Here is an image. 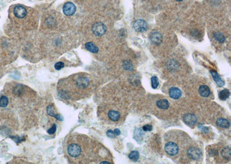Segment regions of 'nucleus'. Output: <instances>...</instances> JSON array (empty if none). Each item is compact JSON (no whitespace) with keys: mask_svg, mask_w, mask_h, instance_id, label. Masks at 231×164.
<instances>
[{"mask_svg":"<svg viewBox=\"0 0 231 164\" xmlns=\"http://www.w3.org/2000/svg\"><path fill=\"white\" fill-rule=\"evenodd\" d=\"M67 152L70 157L72 158H77L82 154V147L77 143H72L68 146Z\"/></svg>","mask_w":231,"mask_h":164,"instance_id":"obj_1","label":"nucleus"},{"mask_svg":"<svg viewBox=\"0 0 231 164\" xmlns=\"http://www.w3.org/2000/svg\"><path fill=\"white\" fill-rule=\"evenodd\" d=\"M92 31L95 35L97 36H101L106 33V27L102 22H98L93 25Z\"/></svg>","mask_w":231,"mask_h":164,"instance_id":"obj_2","label":"nucleus"},{"mask_svg":"<svg viewBox=\"0 0 231 164\" xmlns=\"http://www.w3.org/2000/svg\"><path fill=\"white\" fill-rule=\"evenodd\" d=\"M179 146L174 142H168L165 146V150L170 155H175L179 152Z\"/></svg>","mask_w":231,"mask_h":164,"instance_id":"obj_3","label":"nucleus"},{"mask_svg":"<svg viewBox=\"0 0 231 164\" xmlns=\"http://www.w3.org/2000/svg\"><path fill=\"white\" fill-rule=\"evenodd\" d=\"M133 27L137 32L143 33L147 30L148 26L146 22L144 20L139 19L136 20L133 22Z\"/></svg>","mask_w":231,"mask_h":164,"instance_id":"obj_4","label":"nucleus"},{"mask_svg":"<svg viewBox=\"0 0 231 164\" xmlns=\"http://www.w3.org/2000/svg\"><path fill=\"white\" fill-rule=\"evenodd\" d=\"M63 13L66 16H70L73 15L75 13V12L77 11V8L76 6L73 3L68 2L64 4L63 8Z\"/></svg>","mask_w":231,"mask_h":164,"instance_id":"obj_5","label":"nucleus"},{"mask_svg":"<svg viewBox=\"0 0 231 164\" xmlns=\"http://www.w3.org/2000/svg\"><path fill=\"white\" fill-rule=\"evenodd\" d=\"M13 13L17 18L23 19L26 16L27 11L26 8L22 5H17L13 9Z\"/></svg>","mask_w":231,"mask_h":164,"instance_id":"obj_6","label":"nucleus"},{"mask_svg":"<svg viewBox=\"0 0 231 164\" xmlns=\"http://www.w3.org/2000/svg\"><path fill=\"white\" fill-rule=\"evenodd\" d=\"M188 156L193 160H198L202 155L201 151L197 147H191L188 150Z\"/></svg>","mask_w":231,"mask_h":164,"instance_id":"obj_7","label":"nucleus"},{"mask_svg":"<svg viewBox=\"0 0 231 164\" xmlns=\"http://www.w3.org/2000/svg\"><path fill=\"white\" fill-rule=\"evenodd\" d=\"M150 40L152 43L158 45L161 43L163 37L160 33L157 31H153L150 35Z\"/></svg>","mask_w":231,"mask_h":164,"instance_id":"obj_8","label":"nucleus"},{"mask_svg":"<svg viewBox=\"0 0 231 164\" xmlns=\"http://www.w3.org/2000/svg\"><path fill=\"white\" fill-rule=\"evenodd\" d=\"M183 121L187 125L191 126L194 125L196 123L197 121V118L194 115L188 113L184 116Z\"/></svg>","mask_w":231,"mask_h":164,"instance_id":"obj_9","label":"nucleus"},{"mask_svg":"<svg viewBox=\"0 0 231 164\" xmlns=\"http://www.w3.org/2000/svg\"><path fill=\"white\" fill-rule=\"evenodd\" d=\"M169 95L174 99H179L181 96V92L178 87H171L169 90Z\"/></svg>","mask_w":231,"mask_h":164,"instance_id":"obj_10","label":"nucleus"},{"mask_svg":"<svg viewBox=\"0 0 231 164\" xmlns=\"http://www.w3.org/2000/svg\"><path fill=\"white\" fill-rule=\"evenodd\" d=\"M199 93L201 96L207 98L210 95V90L208 86L201 85L199 88Z\"/></svg>","mask_w":231,"mask_h":164,"instance_id":"obj_11","label":"nucleus"},{"mask_svg":"<svg viewBox=\"0 0 231 164\" xmlns=\"http://www.w3.org/2000/svg\"><path fill=\"white\" fill-rule=\"evenodd\" d=\"M211 76L213 77L214 81L216 82V83L217 84V85L221 87H223L224 85V82L222 81V80L221 79L220 77L219 76V75L218 74V73L216 72H214V71H211Z\"/></svg>","mask_w":231,"mask_h":164,"instance_id":"obj_12","label":"nucleus"},{"mask_svg":"<svg viewBox=\"0 0 231 164\" xmlns=\"http://www.w3.org/2000/svg\"><path fill=\"white\" fill-rule=\"evenodd\" d=\"M86 48L92 53H97L99 51L98 47L93 42H87L85 44Z\"/></svg>","mask_w":231,"mask_h":164,"instance_id":"obj_13","label":"nucleus"},{"mask_svg":"<svg viewBox=\"0 0 231 164\" xmlns=\"http://www.w3.org/2000/svg\"><path fill=\"white\" fill-rule=\"evenodd\" d=\"M108 117L110 120L112 121H117L120 119V113L114 110H111L108 112Z\"/></svg>","mask_w":231,"mask_h":164,"instance_id":"obj_14","label":"nucleus"},{"mask_svg":"<svg viewBox=\"0 0 231 164\" xmlns=\"http://www.w3.org/2000/svg\"><path fill=\"white\" fill-rule=\"evenodd\" d=\"M216 123L218 126H219L221 128H224V129H228L230 126V121L227 119H222V118H220L218 119Z\"/></svg>","mask_w":231,"mask_h":164,"instance_id":"obj_15","label":"nucleus"},{"mask_svg":"<svg viewBox=\"0 0 231 164\" xmlns=\"http://www.w3.org/2000/svg\"><path fill=\"white\" fill-rule=\"evenodd\" d=\"M157 106L161 109H168L169 107V103L168 101L166 99H162L160 100H158L157 103Z\"/></svg>","mask_w":231,"mask_h":164,"instance_id":"obj_16","label":"nucleus"},{"mask_svg":"<svg viewBox=\"0 0 231 164\" xmlns=\"http://www.w3.org/2000/svg\"><path fill=\"white\" fill-rule=\"evenodd\" d=\"M47 113L49 115L52 116V117H54L55 118V119H57V120H60V121H62L63 120V118L60 115H58V114H55V113L54 112V111L53 108L50 106V105H49L47 107Z\"/></svg>","mask_w":231,"mask_h":164,"instance_id":"obj_17","label":"nucleus"},{"mask_svg":"<svg viewBox=\"0 0 231 164\" xmlns=\"http://www.w3.org/2000/svg\"><path fill=\"white\" fill-rule=\"evenodd\" d=\"M221 155L224 158L230 161L231 160V150L230 147H224L221 150Z\"/></svg>","mask_w":231,"mask_h":164,"instance_id":"obj_18","label":"nucleus"},{"mask_svg":"<svg viewBox=\"0 0 231 164\" xmlns=\"http://www.w3.org/2000/svg\"><path fill=\"white\" fill-rule=\"evenodd\" d=\"M230 92L229 90L228 89H224L221 90L219 93V96L220 100H226L227 98L230 97Z\"/></svg>","mask_w":231,"mask_h":164,"instance_id":"obj_19","label":"nucleus"},{"mask_svg":"<svg viewBox=\"0 0 231 164\" xmlns=\"http://www.w3.org/2000/svg\"><path fill=\"white\" fill-rule=\"evenodd\" d=\"M213 36L214 38V39L219 42L220 43H224L225 41V36L223 35V33H222L220 32H217V33H215L213 34Z\"/></svg>","mask_w":231,"mask_h":164,"instance_id":"obj_20","label":"nucleus"},{"mask_svg":"<svg viewBox=\"0 0 231 164\" xmlns=\"http://www.w3.org/2000/svg\"><path fill=\"white\" fill-rule=\"evenodd\" d=\"M129 158L133 161H137L139 158V154L137 151H132L129 154Z\"/></svg>","mask_w":231,"mask_h":164,"instance_id":"obj_21","label":"nucleus"},{"mask_svg":"<svg viewBox=\"0 0 231 164\" xmlns=\"http://www.w3.org/2000/svg\"><path fill=\"white\" fill-rule=\"evenodd\" d=\"M8 104V98L7 96H3L0 98V107H6Z\"/></svg>","mask_w":231,"mask_h":164,"instance_id":"obj_22","label":"nucleus"},{"mask_svg":"<svg viewBox=\"0 0 231 164\" xmlns=\"http://www.w3.org/2000/svg\"><path fill=\"white\" fill-rule=\"evenodd\" d=\"M151 81H152V87L153 88L156 89L159 86V80L157 77H152Z\"/></svg>","mask_w":231,"mask_h":164,"instance_id":"obj_23","label":"nucleus"},{"mask_svg":"<svg viewBox=\"0 0 231 164\" xmlns=\"http://www.w3.org/2000/svg\"><path fill=\"white\" fill-rule=\"evenodd\" d=\"M123 67L126 70H128V71L132 70L133 69L132 64L128 61H125L123 62Z\"/></svg>","mask_w":231,"mask_h":164,"instance_id":"obj_24","label":"nucleus"},{"mask_svg":"<svg viewBox=\"0 0 231 164\" xmlns=\"http://www.w3.org/2000/svg\"><path fill=\"white\" fill-rule=\"evenodd\" d=\"M64 67V63L63 62H58L55 65V68L57 70H60Z\"/></svg>","mask_w":231,"mask_h":164,"instance_id":"obj_25","label":"nucleus"},{"mask_svg":"<svg viewBox=\"0 0 231 164\" xmlns=\"http://www.w3.org/2000/svg\"><path fill=\"white\" fill-rule=\"evenodd\" d=\"M56 130H57V126H56V125H55V124H54L53 125V126H52L50 129H49V130L47 131V132L49 134L52 135V134H53L55 133Z\"/></svg>","mask_w":231,"mask_h":164,"instance_id":"obj_26","label":"nucleus"},{"mask_svg":"<svg viewBox=\"0 0 231 164\" xmlns=\"http://www.w3.org/2000/svg\"><path fill=\"white\" fill-rule=\"evenodd\" d=\"M143 131H150L152 130L153 129V126L150 124H146L144 125L142 127Z\"/></svg>","mask_w":231,"mask_h":164,"instance_id":"obj_27","label":"nucleus"},{"mask_svg":"<svg viewBox=\"0 0 231 164\" xmlns=\"http://www.w3.org/2000/svg\"><path fill=\"white\" fill-rule=\"evenodd\" d=\"M106 134H107L108 137H109V138H114L116 137V135L114 134V131H113L112 130H109L107 131Z\"/></svg>","mask_w":231,"mask_h":164,"instance_id":"obj_28","label":"nucleus"},{"mask_svg":"<svg viewBox=\"0 0 231 164\" xmlns=\"http://www.w3.org/2000/svg\"><path fill=\"white\" fill-rule=\"evenodd\" d=\"M114 133L116 135H119L120 134H121V132L120 131L119 129H116L114 130Z\"/></svg>","mask_w":231,"mask_h":164,"instance_id":"obj_29","label":"nucleus"},{"mask_svg":"<svg viewBox=\"0 0 231 164\" xmlns=\"http://www.w3.org/2000/svg\"><path fill=\"white\" fill-rule=\"evenodd\" d=\"M101 164H110V163L109 162H107V161H103V162H101Z\"/></svg>","mask_w":231,"mask_h":164,"instance_id":"obj_30","label":"nucleus"},{"mask_svg":"<svg viewBox=\"0 0 231 164\" xmlns=\"http://www.w3.org/2000/svg\"><path fill=\"white\" fill-rule=\"evenodd\" d=\"M176 1H183V0H176Z\"/></svg>","mask_w":231,"mask_h":164,"instance_id":"obj_31","label":"nucleus"}]
</instances>
